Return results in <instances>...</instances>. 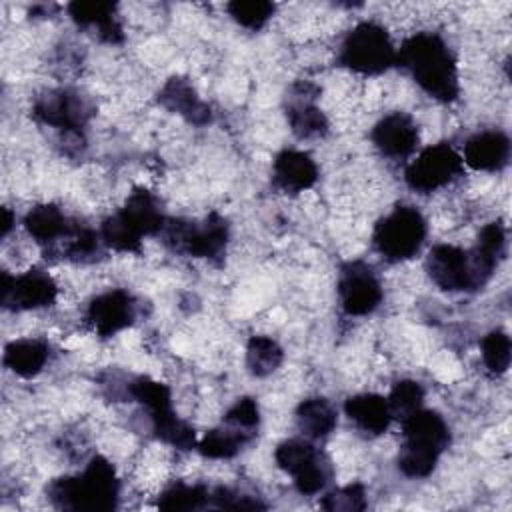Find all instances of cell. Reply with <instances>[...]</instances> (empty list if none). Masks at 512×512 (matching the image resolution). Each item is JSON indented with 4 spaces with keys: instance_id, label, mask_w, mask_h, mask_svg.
<instances>
[{
    "instance_id": "cell-1",
    "label": "cell",
    "mask_w": 512,
    "mask_h": 512,
    "mask_svg": "<svg viewBox=\"0 0 512 512\" xmlns=\"http://www.w3.org/2000/svg\"><path fill=\"white\" fill-rule=\"evenodd\" d=\"M396 64L432 98L454 102L460 94L458 66L448 44L434 32H416L396 50Z\"/></svg>"
},
{
    "instance_id": "cell-2",
    "label": "cell",
    "mask_w": 512,
    "mask_h": 512,
    "mask_svg": "<svg viewBox=\"0 0 512 512\" xmlns=\"http://www.w3.org/2000/svg\"><path fill=\"white\" fill-rule=\"evenodd\" d=\"M120 496V480L112 462L100 454L92 456L76 476H60L48 482L46 498L58 510L110 512Z\"/></svg>"
},
{
    "instance_id": "cell-3",
    "label": "cell",
    "mask_w": 512,
    "mask_h": 512,
    "mask_svg": "<svg viewBox=\"0 0 512 512\" xmlns=\"http://www.w3.org/2000/svg\"><path fill=\"white\" fill-rule=\"evenodd\" d=\"M164 214L158 198L146 188H134L124 206L100 226L104 246L116 252L138 254L144 236H158L164 228Z\"/></svg>"
},
{
    "instance_id": "cell-4",
    "label": "cell",
    "mask_w": 512,
    "mask_h": 512,
    "mask_svg": "<svg viewBox=\"0 0 512 512\" xmlns=\"http://www.w3.org/2000/svg\"><path fill=\"white\" fill-rule=\"evenodd\" d=\"M404 444L398 454V468L408 478H426L434 472L438 458L450 444V430L444 418L420 408L402 420Z\"/></svg>"
},
{
    "instance_id": "cell-5",
    "label": "cell",
    "mask_w": 512,
    "mask_h": 512,
    "mask_svg": "<svg viewBox=\"0 0 512 512\" xmlns=\"http://www.w3.org/2000/svg\"><path fill=\"white\" fill-rule=\"evenodd\" d=\"M158 236L176 254H184L190 258L220 260L228 246L230 228L224 216H220L218 212H210L202 220L166 218L164 228Z\"/></svg>"
},
{
    "instance_id": "cell-6",
    "label": "cell",
    "mask_w": 512,
    "mask_h": 512,
    "mask_svg": "<svg viewBox=\"0 0 512 512\" xmlns=\"http://www.w3.org/2000/svg\"><path fill=\"white\" fill-rule=\"evenodd\" d=\"M396 50L398 48H394L384 26L376 22H360L344 36L338 62L356 74L376 76L396 64Z\"/></svg>"
},
{
    "instance_id": "cell-7",
    "label": "cell",
    "mask_w": 512,
    "mask_h": 512,
    "mask_svg": "<svg viewBox=\"0 0 512 512\" xmlns=\"http://www.w3.org/2000/svg\"><path fill=\"white\" fill-rule=\"evenodd\" d=\"M426 218L414 206L400 204L392 208L374 226L372 244L388 262H404L414 258L426 240Z\"/></svg>"
},
{
    "instance_id": "cell-8",
    "label": "cell",
    "mask_w": 512,
    "mask_h": 512,
    "mask_svg": "<svg viewBox=\"0 0 512 512\" xmlns=\"http://www.w3.org/2000/svg\"><path fill=\"white\" fill-rule=\"evenodd\" d=\"M274 460L280 470L292 476L296 490L304 496L324 490L334 474L328 456L306 436L280 442L274 450Z\"/></svg>"
},
{
    "instance_id": "cell-9",
    "label": "cell",
    "mask_w": 512,
    "mask_h": 512,
    "mask_svg": "<svg viewBox=\"0 0 512 512\" xmlns=\"http://www.w3.org/2000/svg\"><path fill=\"white\" fill-rule=\"evenodd\" d=\"M92 100L74 88H54L42 92L32 104V116L66 136L80 138L86 124L94 116Z\"/></svg>"
},
{
    "instance_id": "cell-10",
    "label": "cell",
    "mask_w": 512,
    "mask_h": 512,
    "mask_svg": "<svg viewBox=\"0 0 512 512\" xmlns=\"http://www.w3.org/2000/svg\"><path fill=\"white\" fill-rule=\"evenodd\" d=\"M464 170L462 156L448 144L438 142L424 148L404 172L406 184L420 194H430L454 182Z\"/></svg>"
},
{
    "instance_id": "cell-11",
    "label": "cell",
    "mask_w": 512,
    "mask_h": 512,
    "mask_svg": "<svg viewBox=\"0 0 512 512\" xmlns=\"http://www.w3.org/2000/svg\"><path fill=\"white\" fill-rule=\"evenodd\" d=\"M56 298L58 286L54 278L40 268H32L20 276L0 274V302L6 310H38L52 306Z\"/></svg>"
},
{
    "instance_id": "cell-12",
    "label": "cell",
    "mask_w": 512,
    "mask_h": 512,
    "mask_svg": "<svg viewBox=\"0 0 512 512\" xmlns=\"http://www.w3.org/2000/svg\"><path fill=\"white\" fill-rule=\"evenodd\" d=\"M382 284L374 270L362 262L352 260L340 268L338 300L348 316H366L382 302Z\"/></svg>"
},
{
    "instance_id": "cell-13",
    "label": "cell",
    "mask_w": 512,
    "mask_h": 512,
    "mask_svg": "<svg viewBox=\"0 0 512 512\" xmlns=\"http://www.w3.org/2000/svg\"><path fill=\"white\" fill-rule=\"evenodd\" d=\"M430 280L446 292L478 290L470 250L452 244H436L426 256Z\"/></svg>"
},
{
    "instance_id": "cell-14",
    "label": "cell",
    "mask_w": 512,
    "mask_h": 512,
    "mask_svg": "<svg viewBox=\"0 0 512 512\" xmlns=\"http://www.w3.org/2000/svg\"><path fill=\"white\" fill-rule=\"evenodd\" d=\"M136 314L138 304L134 296L128 290L114 288L90 300L86 308V322L98 336L108 338L128 328L136 320Z\"/></svg>"
},
{
    "instance_id": "cell-15",
    "label": "cell",
    "mask_w": 512,
    "mask_h": 512,
    "mask_svg": "<svg viewBox=\"0 0 512 512\" xmlns=\"http://www.w3.org/2000/svg\"><path fill=\"white\" fill-rule=\"evenodd\" d=\"M370 138L374 146L380 150V154L394 160H402L414 154L420 134L410 114L390 112L374 124Z\"/></svg>"
},
{
    "instance_id": "cell-16",
    "label": "cell",
    "mask_w": 512,
    "mask_h": 512,
    "mask_svg": "<svg viewBox=\"0 0 512 512\" xmlns=\"http://www.w3.org/2000/svg\"><path fill=\"white\" fill-rule=\"evenodd\" d=\"M290 100L286 108V118L292 132L300 140L320 138L328 132V120L324 112L314 104L318 98V88L308 82H298L290 90Z\"/></svg>"
},
{
    "instance_id": "cell-17",
    "label": "cell",
    "mask_w": 512,
    "mask_h": 512,
    "mask_svg": "<svg viewBox=\"0 0 512 512\" xmlns=\"http://www.w3.org/2000/svg\"><path fill=\"white\" fill-rule=\"evenodd\" d=\"M274 186L288 194L312 188L318 180V166L310 154L302 150H282L272 162Z\"/></svg>"
},
{
    "instance_id": "cell-18",
    "label": "cell",
    "mask_w": 512,
    "mask_h": 512,
    "mask_svg": "<svg viewBox=\"0 0 512 512\" xmlns=\"http://www.w3.org/2000/svg\"><path fill=\"white\" fill-rule=\"evenodd\" d=\"M158 102L168 112H174L182 116L186 122L196 126H204L212 118L210 106L198 96L194 86L182 76H172L166 80V84L158 92Z\"/></svg>"
},
{
    "instance_id": "cell-19",
    "label": "cell",
    "mask_w": 512,
    "mask_h": 512,
    "mask_svg": "<svg viewBox=\"0 0 512 512\" xmlns=\"http://www.w3.org/2000/svg\"><path fill=\"white\" fill-rule=\"evenodd\" d=\"M510 160V138L500 130H484L468 138L464 144V158L470 168L496 172Z\"/></svg>"
},
{
    "instance_id": "cell-20",
    "label": "cell",
    "mask_w": 512,
    "mask_h": 512,
    "mask_svg": "<svg viewBox=\"0 0 512 512\" xmlns=\"http://www.w3.org/2000/svg\"><path fill=\"white\" fill-rule=\"evenodd\" d=\"M70 18L80 28L96 30V36L108 44H120L124 40L122 24L116 16V4L112 2H70L66 6Z\"/></svg>"
},
{
    "instance_id": "cell-21",
    "label": "cell",
    "mask_w": 512,
    "mask_h": 512,
    "mask_svg": "<svg viewBox=\"0 0 512 512\" xmlns=\"http://www.w3.org/2000/svg\"><path fill=\"white\" fill-rule=\"evenodd\" d=\"M76 220L68 218L56 204H38L24 216L26 232L50 254L74 228Z\"/></svg>"
},
{
    "instance_id": "cell-22",
    "label": "cell",
    "mask_w": 512,
    "mask_h": 512,
    "mask_svg": "<svg viewBox=\"0 0 512 512\" xmlns=\"http://www.w3.org/2000/svg\"><path fill=\"white\" fill-rule=\"evenodd\" d=\"M506 250V230L500 222L486 224L476 240V246L470 250L472 270L476 278V286L482 288L494 274L498 262L502 260Z\"/></svg>"
},
{
    "instance_id": "cell-23",
    "label": "cell",
    "mask_w": 512,
    "mask_h": 512,
    "mask_svg": "<svg viewBox=\"0 0 512 512\" xmlns=\"http://www.w3.org/2000/svg\"><path fill=\"white\" fill-rule=\"evenodd\" d=\"M346 416L366 434L380 436L392 422L388 400L380 394H356L344 402Z\"/></svg>"
},
{
    "instance_id": "cell-24",
    "label": "cell",
    "mask_w": 512,
    "mask_h": 512,
    "mask_svg": "<svg viewBox=\"0 0 512 512\" xmlns=\"http://www.w3.org/2000/svg\"><path fill=\"white\" fill-rule=\"evenodd\" d=\"M50 358L48 342L40 338L12 340L4 348V366L20 378L38 376Z\"/></svg>"
},
{
    "instance_id": "cell-25",
    "label": "cell",
    "mask_w": 512,
    "mask_h": 512,
    "mask_svg": "<svg viewBox=\"0 0 512 512\" xmlns=\"http://www.w3.org/2000/svg\"><path fill=\"white\" fill-rule=\"evenodd\" d=\"M294 416H296L298 430L310 440L328 436L338 424V414L334 406L322 396L302 400Z\"/></svg>"
},
{
    "instance_id": "cell-26",
    "label": "cell",
    "mask_w": 512,
    "mask_h": 512,
    "mask_svg": "<svg viewBox=\"0 0 512 512\" xmlns=\"http://www.w3.org/2000/svg\"><path fill=\"white\" fill-rule=\"evenodd\" d=\"M252 438L238 432L236 428L228 426V424H220L218 428L208 430L202 440H198L196 450L204 456V458H214V460H226L236 456L242 446H246Z\"/></svg>"
},
{
    "instance_id": "cell-27",
    "label": "cell",
    "mask_w": 512,
    "mask_h": 512,
    "mask_svg": "<svg viewBox=\"0 0 512 512\" xmlns=\"http://www.w3.org/2000/svg\"><path fill=\"white\" fill-rule=\"evenodd\" d=\"M284 352L270 336H252L246 346V366L252 376L264 378L280 368Z\"/></svg>"
},
{
    "instance_id": "cell-28",
    "label": "cell",
    "mask_w": 512,
    "mask_h": 512,
    "mask_svg": "<svg viewBox=\"0 0 512 512\" xmlns=\"http://www.w3.org/2000/svg\"><path fill=\"white\" fill-rule=\"evenodd\" d=\"M162 510H198L210 506V488L204 484H170L156 502Z\"/></svg>"
},
{
    "instance_id": "cell-29",
    "label": "cell",
    "mask_w": 512,
    "mask_h": 512,
    "mask_svg": "<svg viewBox=\"0 0 512 512\" xmlns=\"http://www.w3.org/2000/svg\"><path fill=\"white\" fill-rule=\"evenodd\" d=\"M386 400H388L392 418H400V422H402L404 418H408L410 414H414L416 410L422 408L424 388L416 380H400L394 384V388L390 390V396Z\"/></svg>"
},
{
    "instance_id": "cell-30",
    "label": "cell",
    "mask_w": 512,
    "mask_h": 512,
    "mask_svg": "<svg viewBox=\"0 0 512 512\" xmlns=\"http://www.w3.org/2000/svg\"><path fill=\"white\" fill-rule=\"evenodd\" d=\"M226 10L240 26L258 30L272 18L276 4L266 0H234L226 4Z\"/></svg>"
},
{
    "instance_id": "cell-31",
    "label": "cell",
    "mask_w": 512,
    "mask_h": 512,
    "mask_svg": "<svg viewBox=\"0 0 512 512\" xmlns=\"http://www.w3.org/2000/svg\"><path fill=\"white\" fill-rule=\"evenodd\" d=\"M480 350H482V360L492 374H504L508 370L512 348L506 332L502 330L488 332L480 342Z\"/></svg>"
},
{
    "instance_id": "cell-32",
    "label": "cell",
    "mask_w": 512,
    "mask_h": 512,
    "mask_svg": "<svg viewBox=\"0 0 512 512\" xmlns=\"http://www.w3.org/2000/svg\"><path fill=\"white\" fill-rule=\"evenodd\" d=\"M320 506L328 512H360L366 508V490L360 482L346 484L328 492Z\"/></svg>"
},
{
    "instance_id": "cell-33",
    "label": "cell",
    "mask_w": 512,
    "mask_h": 512,
    "mask_svg": "<svg viewBox=\"0 0 512 512\" xmlns=\"http://www.w3.org/2000/svg\"><path fill=\"white\" fill-rule=\"evenodd\" d=\"M224 424L236 428L238 432L254 438L258 432V424H260V410H258V402L254 398H238L234 402V406L224 414Z\"/></svg>"
},
{
    "instance_id": "cell-34",
    "label": "cell",
    "mask_w": 512,
    "mask_h": 512,
    "mask_svg": "<svg viewBox=\"0 0 512 512\" xmlns=\"http://www.w3.org/2000/svg\"><path fill=\"white\" fill-rule=\"evenodd\" d=\"M210 506L226 508V510H262V508H266V504H262L256 496L242 494L228 486H218V488L210 490Z\"/></svg>"
},
{
    "instance_id": "cell-35",
    "label": "cell",
    "mask_w": 512,
    "mask_h": 512,
    "mask_svg": "<svg viewBox=\"0 0 512 512\" xmlns=\"http://www.w3.org/2000/svg\"><path fill=\"white\" fill-rule=\"evenodd\" d=\"M12 224H14V216H12V212H10L8 208H2V228H0V236H2V238H6V236H8V232H10Z\"/></svg>"
}]
</instances>
